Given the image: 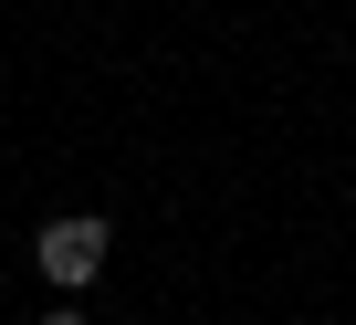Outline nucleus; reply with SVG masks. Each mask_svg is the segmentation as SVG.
<instances>
[{
  "instance_id": "nucleus-2",
  "label": "nucleus",
  "mask_w": 356,
  "mask_h": 325,
  "mask_svg": "<svg viewBox=\"0 0 356 325\" xmlns=\"http://www.w3.org/2000/svg\"><path fill=\"white\" fill-rule=\"evenodd\" d=\"M42 325H84V315H74V304H53V315H42Z\"/></svg>"
},
{
  "instance_id": "nucleus-1",
  "label": "nucleus",
  "mask_w": 356,
  "mask_h": 325,
  "mask_svg": "<svg viewBox=\"0 0 356 325\" xmlns=\"http://www.w3.org/2000/svg\"><path fill=\"white\" fill-rule=\"evenodd\" d=\"M105 252H115V231H105L95 210H63V221H42V241H32V262H42L53 294H84V283L105 273Z\"/></svg>"
}]
</instances>
